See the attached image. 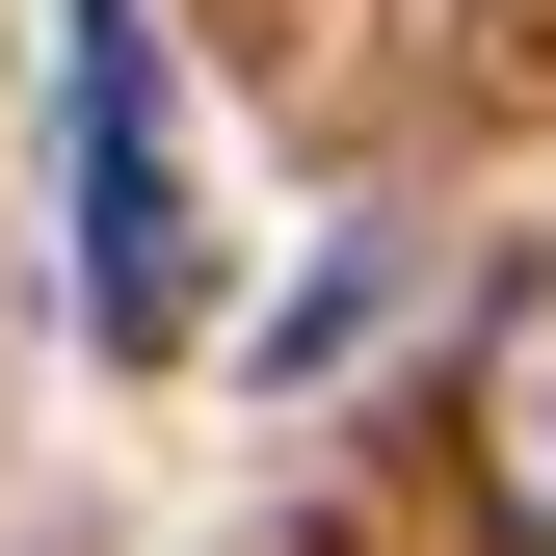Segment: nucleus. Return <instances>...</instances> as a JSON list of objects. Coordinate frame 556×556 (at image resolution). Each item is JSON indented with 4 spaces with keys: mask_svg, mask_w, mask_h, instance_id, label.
I'll return each instance as SVG.
<instances>
[{
    "mask_svg": "<svg viewBox=\"0 0 556 556\" xmlns=\"http://www.w3.org/2000/svg\"><path fill=\"white\" fill-rule=\"evenodd\" d=\"M53 132H80V344H106V371H160V344L213 318V265H186V132H160V27H132V0H80Z\"/></svg>",
    "mask_w": 556,
    "mask_h": 556,
    "instance_id": "nucleus-1",
    "label": "nucleus"
},
{
    "mask_svg": "<svg viewBox=\"0 0 556 556\" xmlns=\"http://www.w3.org/2000/svg\"><path fill=\"white\" fill-rule=\"evenodd\" d=\"M477 504L556 556V265H504V292H477Z\"/></svg>",
    "mask_w": 556,
    "mask_h": 556,
    "instance_id": "nucleus-2",
    "label": "nucleus"
}]
</instances>
